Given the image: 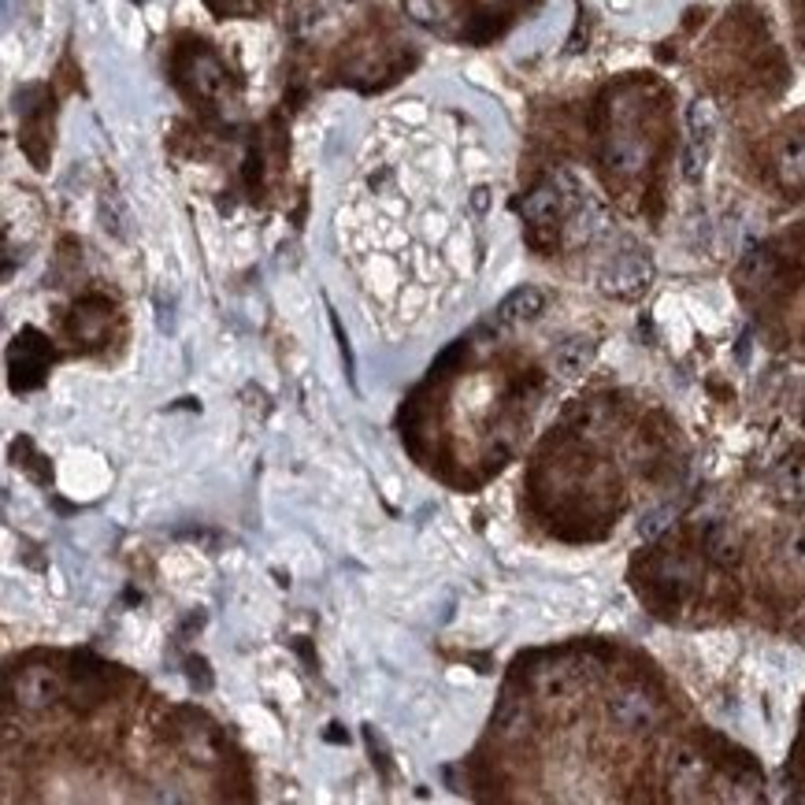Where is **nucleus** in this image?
Wrapping results in <instances>:
<instances>
[{"mask_svg": "<svg viewBox=\"0 0 805 805\" xmlns=\"http://www.w3.org/2000/svg\"><path fill=\"white\" fill-rule=\"evenodd\" d=\"M591 342H583V338H572V342H564L561 349L554 353V368L561 371V376H579V371H586V365H591Z\"/></svg>", "mask_w": 805, "mask_h": 805, "instance_id": "7", "label": "nucleus"}, {"mask_svg": "<svg viewBox=\"0 0 805 805\" xmlns=\"http://www.w3.org/2000/svg\"><path fill=\"white\" fill-rule=\"evenodd\" d=\"M650 282V260L646 257H620L605 275V290L613 293H638Z\"/></svg>", "mask_w": 805, "mask_h": 805, "instance_id": "5", "label": "nucleus"}, {"mask_svg": "<svg viewBox=\"0 0 805 805\" xmlns=\"http://www.w3.org/2000/svg\"><path fill=\"white\" fill-rule=\"evenodd\" d=\"M772 168L783 190H805V134L802 131H791L775 142Z\"/></svg>", "mask_w": 805, "mask_h": 805, "instance_id": "2", "label": "nucleus"}, {"mask_svg": "<svg viewBox=\"0 0 805 805\" xmlns=\"http://www.w3.org/2000/svg\"><path fill=\"white\" fill-rule=\"evenodd\" d=\"M190 78H193V90H198L201 97H212L215 90H220L223 71H220V64H215L209 53H198L190 60Z\"/></svg>", "mask_w": 805, "mask_h": 805, "instance_id": "8", "label": "nucleus"}, {"mask_svg": "<svg viewBox=\"0 0 805 805\" xmlns=\"http://www.w3.org/2000/svg\"><path fill=\"white\" fill-rule=\"evenodd\" d=\"M543 290H535V287H519L513 290L508 298L497 304V323H524V320H535L538 312H543Z\"/></svg>", "mask_w": 805, "mask_h": 805, "instance_id": "6", "label": "nucleus"}, {"mask_svg": "<svg viewBox=\"0 0 805 805\" xmlns=\"http://www.w3.org/2000/svg\"><path fill=\"white\" fill-rule=\"evenodd\" d=\"M561 209H564V198H561V190H557L554 182L535 186V190L524 198V204H519V212H524V220L532 223L535 231L554 227V223L561 220Z\"/></svg>", "mask_w": 805, "mask_h": 805, "instance_id": "3", "label": "nucleus"}, {"mask_svg": "<svg viewBox=\"0 0 805 805\" xmlns=\"http://www.w3.org/2000/svg\"><path fill=\"white\" fill-rule=\"evenodd\" d=\"M608 716H613L620 728H646V724L657 716L653 698H646L642 691H624L608 702Z\"/></svg>", "mask_w": 805, "mask_h": 805, "instance_id": "4", "label": "nucleus"}, {"mask_svg": "<svg viewBox=\"0 0 805 805\" xmlns=\"http://www.w3.org/2000/svg\"><path fill=\"white\" fill-rule=\"evenodd\" d=\"M713 131H716V112L709 101H694L686 108V145H683V175L691 182L702 179L705 160L713 149Z\"/></svg>", "mask_w": 805, "mask_h": 805, "instance_id": "1", "label": "nucleus"}, {"mask_svg": "<svg viewBox=\"0 0 805 805\" xmlns=\"http://www.w3.org/2000/svg\"><path fill=\"white\" fill-rule=\"evenodd\" d=\"M405 15L416 19V23L431 26V23H435V4H431V0H405Z\"/></svg>", "mask_w": 805, "mask_h": 805, "instance_id": "10", "label": "nucleus"}, {"mask_svg": "<svg viewBox=\"0 0 805 805\" xmlns=\"http://www.w3.org/2000/svg\"><path fill=\"white\" fill-rule=\"evenodd\" d=\"M783 554H787V564H791V568H798V572H805V532H794V535L787 538V549H783Z\"/></svg>", "mask_w": 805, "mask_h": 805, "instance_id": "9", "label": "nucleus"}]
</instances>
